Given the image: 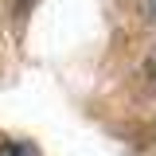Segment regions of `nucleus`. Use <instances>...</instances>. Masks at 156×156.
Wrapping results in <instances>:
<instances>
[{
	"label": "nucleus",
	"instance_id": "f257e3e1",
	"mask_svg": "<svg viewBox=\"0 0 156 156\" xmlns=\"http://www.w3.org/2000/svg\"><path fill=\"white\" fill-rule=\"evenodd\" d=\"M0 156H39V148L27 140H8V144H0Z\"/></svg>",
	"mask_w": 156,
	"mask_h": 156
},
{
	"label": "nucleus",
	"instance_id": "f03ea898",
	"mask_svg": "<svg viewBox=\"0 0 156 156\" xmlns=\"http://www.w3.org/2000/svg\"><path fill=\"white\" fill-rule=\"evenodd\" d=\"M152 70H156V62H152Z\"/></svg>",
	"mask_w": 156,
	"mask_h": 156
}]
</instances>
